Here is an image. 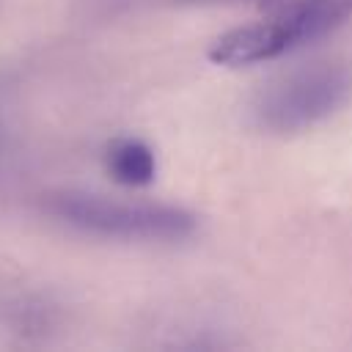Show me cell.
<instances>
[{"label":"cell","mask_w":352,"mask_h":352,"mask_svg":"<svg viewBox=\"0 0 352 352\" xmlns=\"http://www.w3.org/2000/svg\"><path fill=\"white\" fill-rule=\"evenodd\" d=\"M44 209L63 226L124 242H182L198 228L192 212L170 204H132L113 201L80 190H58L44 195Z\"/></svg>","instance_id":"6da1fadb"},{"label":"cell","mask_w":352,"mask_h":352,"mask_svg":"<svg viewBox=\"0 0 352 352\" xmlns=\"http://www.w3.org/2000/svg\"><path fill=\"white\" fill-rule=\"evenodd\" d=\"M349 16L352 0H297L258 22L226 30L209 44L206 58L228 69L267 63L333 33Z\"/></svg>","instance_id":"7a4b0ae2"},{"label":"cell","mask_w":352,"mask_h":352,"mask_svg":"<svg viewBox=\"0 0 352 352\" xmlns=\"http://www.w3.org/2000/svg\"><path fill=\"white\" fill-rule=\"evenodd\" d=\"M352 99V63H311L270 82L253 99L250 116L258 129L294 135L336 116Z\"/></svg>","instance_id":"3957f363"},{"label":"cell","mask_w":352,"mask_h":352,"mask_svg":"<svg viewBox=\"0 0 352 352\" xmlns=\"http://www.w3.org/2000/svg\"><path fill=\"white\" fill-rule=\"evenodd\" d=\"M104 168L124 187H146L157 176V157L140 138H116L104 151Z\"/></svg>","instance_id":"277c9868"},{"label":"cell","mask_w":352,"mask_h":352,"mask_svg":"<svg viewBox=\"0 0 352 352\" xmlns=\"http://www.w3.org/2000/svg\"><path fill=\"white\" fill-rule=\"evenodd\" d=\"M6 157H8V138H6V132L0 129V168H3Z\"/></svg>","instance_id":"5b68a950"}]
</instances>
